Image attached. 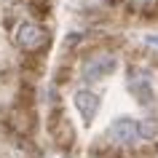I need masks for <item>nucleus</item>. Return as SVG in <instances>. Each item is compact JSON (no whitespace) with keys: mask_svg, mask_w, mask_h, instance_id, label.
<instances>
[{"mask_svg":"<svg viewBox=\"0 0 158 158\" xmlns=\"http://www.w3.org/2000/svg\"><path fill=\"white\" fill-rule=\"evenodd\" d=\"M73 102H75V110L81 113V118H83L86 123H89V121H94V115L99 113V97H97L94 91H89V89L75 91Z\"/></svg>","mask_w":158,"mask_h":158,"instance_id":"f03ea898","label":"nucleus"},{"mask_svg":"<svg viewBox=\"0 0 158 158\" xmlns=\"http://www.w3.org/2000/svg\"><path fill=\"white\" fill-rule=\"evenodd\" d=\"M153 137H158V121L153 118L139 121V139H153Z\"/></svg>","mask_w":158,"mask_h":158,"instance_id":"423d86ee","label":"nucleus"},{"mask_svg":"<svg viewBox=\"0 0 158 158\" xmlns=\"http://www.w3.org/2000/svg\"><path fill=\"white\" fill-rule=\"evenodd\" d=\"M145 40H148L150 46H158V35H148V38H145Z\"/></svg>","mask_w":158,"mask_h":158,"instance_id":"0eeeda50","label":"nucleus"},{"mask_svg":"<svg viewBox=\"0 0 158 158\" xmlns=\"http://www.w3.org/2000/svg\"><path fill=\"white\" fill-rule=\"evenodd\" d=\"M118 67V59L115 56H94L89 64H86L83 75L89 81H102V78H107L113 70Z\"/></svg>","mask_w":158,"mask_h":158,"instance_id":"20e7f679","label":"nucleus"},{"mask_svg":"<svg viewBox=\"0 0 158 158\" xmlns=\"http://www.w3.org/2000/svg\"><path fill=\"white\" fill-rule=\"evenodd\" d=\"M107 137L118 145H131V142L139 139V121H131V118H121L107 129Z\"/></svg>","mask_w":158,"mask_h":158,"instance_id":"f257e3e1","label":"nucleus"},{"mask_svg":"<svg viewBox=\"0 0 158 158\" xmlns=\"http://www.w3.org/2000/svg\"><path fill=\"white\" fill-rule=\"evenodd\" d=\"M16 43L22 48H27V51L38 48L43 43V30L38 24H32V22H22V24L16 27Z\"/></svg>","mask_w":158,"mask_h":158,"instance_id":"7ed1b4c3","label":"nucleus"},{"mask_svg":"<svg viewBox=\"0 0 158 158\" xmlns=\"http://www.w3.org/2000/svg\"><path fill=\"white\" fill-rule=\"evenodd\" d=\"M129 91H131V97L139 102V105H150V102L156 99V97H153V86H150V81L145 78V75H139V73L129 75Z\"/></svg>","mask_w":158,"mask_h":158,"instance_id":"39448f33","label":"nucleus"},{"mask_svg":"<svg viewBox=\"0 0 158 158\" xmlns=\"http://www.w3.org/2000/svg\"><path fill=\"white\" fill-rule=\"evenodd\" d=\"M134 3H150V0H134Z\"/></svg>","mask_w":158,"mask_h":158,"instance_id":"6e6552de","label":"nucleus"}]
</instances>
